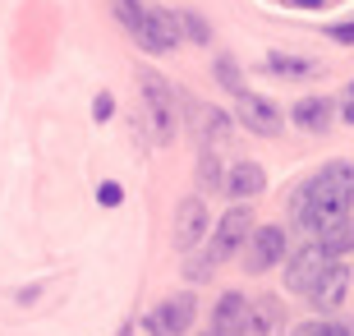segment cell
I'll return each mask as SVG.
<instances>
[{"label": "cell", "instance_id": "obj_1", "mask_svg": "<svg viewBox=\"0 0 354 336\" xmlns=\"http://www.w3.org/2000/svg\"><path fill=\"white\" fill-rule=\"evenodd\" d=\"M350 203H354V166L350 161H331L313 175V180H304L290 198L295 207V221H299L308 235L327 231L331 221L350 217Z\"/></svg>", "mask_w": 354, "mask_h": 336}, {"label": "cell", "instance_id": "obj_2", "mask_svg": "<svg viewBox=\"0 0 354 336\" xmlns=\"http://www.w3.org/2000/svg\"><path fill=\"white\" fill-rule=\"evenodd\" d=\"M253 231V207H230V212H225L221 221H216V235H212V245H207V254H203V258H194L189 263V276H212V272L221 267L225 258H230V254H235L239 245H244V235Z\"/></svg>", "mask_w": 354, "mask_h": 336}, {"label": "cell", "instance_id": "obj_3", "mask_svg": "<svg viewBox=\"0 0 354 336\" xmlns=\"http://www.w3.org/2000/svg\"><path fill=\"white\" fill-rule=\"evenodd\" d=\"M138 88H143V116H147V130L157 143H175V125H180V111H175V88L157 69H138Z\"/></svg>", "mask_w": 354, "mask_h": 336}, {"label": "cell", "instance_id": "obj_4", "mask_svg": "<svg viewBox=\"0 0 354 336\" xmlns=\"http://www.w3.org/2000/svg\"><path fill=\"white\" fill-rule=\"evenodd\" d=\"M235 116H239V125H244L249 134H263V139H276V134L286 130L281 106L267 102L263 92H249V88H235Z\"/></svg>", "mask_w": 354, "mask_h": 336}, {"label": "cell", "instance_id": "obj_5", "mask_svg": "<svg viewBox=\"0 0 354 336\" xmlns=\"http://www.w3.org/2000/svg\"><path fill=\"white\" fill-rule=\"evenodd\" d=\"M180 14H171V10H152L147 5L143 10V19H138V28H133V42L143 46V51H152V55H166V51H175L180 46Z\"/></svg>", "mask_w": 354, "mask_h": 336}, {"label": "cell", "instance_id": "obj_6", "mask_svg": "<svg viewBox=\"0 0 354 336\" xmlns=\"http://www.w3.org/2000/svg\"><path fill=\"white\" fill-rule=\"evenodd\" d=\"M194 318H198V299L189 290H180V295L161 299L157 309L143 318V327H147V336H184L194 327Z\"/></svg>", "mask_w": 354, "mask_h": 336}, {"label": "cell", "instance_id": "obj_7", "mask_svg": "<svg viewBox=\"0 0 354 336\" xmlns=\"http://www.w3.org/2000/svg\"><path fill=\"white\" fill-rule=\"evenodd\" d=\"M244 272H253V276H263V272H272L276 263L286 258V231L281 226H258V231L244 235Z\"/></svg>", "mask_w": 354, "mask_h": 336}, {"label": "cell", "instance_id": "obj_8", "mask_svg": "<svg viewBox=\"0 0 354 336\" xmlns=\"http://www.w3.org/2000/svg\"><path fill=\"white\" fill-rule=\"evenodd\" d=\"M345 290H350V267H345L341 258H331L327 267L313 276V285H308L304 295H308V304H313L317 313H331V309H341Z\"/></svg>", "mask_w": 354, "mask_h": 336}, {"label": "cell", "instance_id": "obj_9", "mask_svg": "<svg viewBox=\"0 0 354 336\" xmlns=\"http://www.w3.org/2000/svg\"><path fill=\"white\" fill-rule=\"evenodd\" d=\"M286 332V304L276 295H258L244 304V327L239 336H281Z\"/></svg>", "mask_w": 354, "mask_h": 336}, {"label": "cell", "instance_id": "obj_10", "mask_svg": "<svg viewBox=\"0 0 354 336\" xmlns=\"http://www.w3.org/2000/svg\"><path fill=\"white\" fill-rule=\"evenodd\" d=\"M203 235H207V203L194 194L175 207V249L180 254H194L203 245Z\"/></svg>", "mask_w": 354, "mask_h": 336}, {"label": "cell", "instance_id": "obj_11", "mask_svg": "<svg viewBox=\"0 0 354 336\" xmlns=\"http://www.w3.org/2000/svg\"><path fill=\"white\" fill-rule=\"evenodd\" d=\"M327 254H322V245H304L299 254H290V263H286V290H295V295H304L308 285H313V276L322 267H327Z\"/></svg>", "mask_w": 354, "mask_h": 336}, {"label": "cell", "instance_id": "obj_12", "mask_svg": "<svg viewBox=\"0 0 354 336\" xmlns=\"http://www.w3.org/2000/svg\"><path fill=\"white\" fill-rule=\"evenodd\" d=\"M221 189L235 203H249V198H258L267 189V170L258 166V161H239V166H230V175L221 180Z\"/></svg>", "mask_w": 354, "mask_h": 336}, {"label": "cell", "instance_id": "obj_13", "mask_svg": "<svg viewBox=\"0 0 354 336\" xmlns=\"http://www.w3.org/2000/svg\"><path fill=\"white\" fill-rule=\"evenodd\" d=\"M290 120H295L304 134H327L331 120H336V106H331V97H304V102H295Z\"/></svg>", "mask_w": 354, "mask_h": 336}, {"label": "cell", "instance_id": "obj_14", "mask_svg": "<svg viewBox=\"0 0 354 336\" xmlns=\"http://www.w3.org/2000/svg\"><path fill=\"white\" fill-rule=\"evenodd\" d=\"M194 130H198V139L207 143V148H216V143H225V139H230L235 120L225 116L221 106H194Z\"/></svg>", "mask_w": 354, "mask_h": 336}, {"label": "cell", "instance_id": "obj_15", "mask_svg": "<svg viewBox=\"0 0 354 336\" xmlns=\"http://www.w3.org/2000/svg\"><path fill=\"white\" fill-rule=\"evenodd\" d=\"M244 304H249V299L239 295V290L221 295V304L212 313V336H239V327H244Z\"/></svg>", "mask_w": 354, "mask_h": 336}, {"label": "cell", "instance_id": "obj_16", "mask_svg": "<svg viewBox=\"0 0 354 336\" xmlns=\"http://www.w3.org/2000/svg\"><path fill=\"white\" fill-rule=\"evenodd\" d=\"M317 245H322L327 258H345V254H354V217H341V221H331L327 231H317Z\"/></svg>", "mask_w": 354, "mask_h": 336}, {"label": "cell", "instance_id": "obj_17", "mask_svg": "<svg viewBox=\"0 0 354 336\" xmlns=\"http://www.w3.org/2000/svg\"><path fill=\"white\" fill-rule=\"evenodd\" d=\"M317 60H304V55H267V74L276 78H313L317 74Z\"/></svg>", "mask_w": 354, "mask_h": 336}, {"label": "cell", "instance_id": "obj_18", "mask_svg": "<svg viewBox=\"0 0 354 336\" xmlns=\"http://www.w3.org/2000/svg\"><path fill=\"white\" fill-rule=\"evenodd\" d=\"M221 180H225V175H221V161H216V152L207 148V152L198 157V189H203V194H207V189L216 194V189H221Z\"/></svg>", "mask_w": 354, "mask_h": 336}, {"label": "cell", "instance_id": "obj_19", "mask_svg": "<svg viewBox=\"0 0 354 336\" xmlns=\"http://www.w3.org/2000/svg\"><path fill=\"white\" fill-rule=\"evenodd\" d=\"M143 10H147V5H138V0H115V14H120V24L129 28V33L138 28V19H143Z\"/></svg>", "mask_w": 354, "mask_h": 336}, {"label": "cell", "instance_id": "obj_20", "mask_svg": "<svg viewBox=\"0 0 354 336\" xmlns=\"http://www.w3.org/2000/svg\"><path fill=\"white\" fill-rule=\"evenodd\" d=\"M290 336H336V323L331 318H313V323H299Z\"/></svg>", "mask_w": 354, "mask_h": 336}, {"label": "cell", "instance_id": "obj_21", "mask_svg": "<svg viewBox=\"0 0 354 336\" xmlns=\"http://www.w3.org/2000/svg\"><path fill=\"white\" fill-rule=\"evenodd\" d=\"M97 203H106V207H120V203H124V189H120L115 180L97 184Z\"/></svg>", "mask_w": 354, "mask_h": 336}, {"label": "cell", "instance_id": "obj_22", "mask_svg": "<svg viewBox=\"0 0 354 336\" xmlns=\"http://www.w3.org/2000/svg\"><path fill=\"white\" fill-rule=\"evenodd\" d=\"M331 42H341V46H354V24H331L327 28Z\"/></svg>", "mask_w": 354, "mask_h": 336}, {"label": "cell", "instance_id": "obj_23", "mask_svg": "<svg viewBox=\"0 0 354 336\" xmlns=\"http://www.w3.org/2000/svg\"><path fill=\"white\" fill-rule=\"evenodd\" d=\"M111 116H115V102H111V92H102L92 102V120H111Z\"/></svg>", "mask_w": 354, "mask_h": 336}, {"label": "cell", "instance_id": "obj_24", "mask_svg": "<svg viewBox=\"0 0 354 336\" xmlns=\"http://www.w3.org/2000/svg\"><path fill=\"white\" fill-rule=\"evenodd\" d=\"M216 74H221V83H225L230 92L239 88V74H235V65H230V60H216Z\"/></svg>", "mask_w": 354, "mask_h": 336}, {"label": "cell", "instance_id": "obj_25", "mask_svg": "<svg viewBox=\"0 0 354 336\" xmlns=\"http://www.w3.org/2000/svg\"><path fill=\"white\" fill-rule=\"evenodd\" d=\"M341 120H345V125H354V83H350V92H345V106H341Z\"/></svg>", "mask_w": 354, "mask_h": 336}, {"label": "cell", "instance_id": "obj_26", "mask_svg": "<svg viewBox=\"0 0 354 336\" xmlns=\"http://www.w3.org/2000/svg\"><path fill=\"white\" fill-rule=\"evenodd\" d=\"M295 10H322V5H331V0H290Z\"/></svg>", "mask_w": 354, "mask_h": 336}, {"label": "cell", "instance_id": "obj_27", "mask_svg": "<svg viewBox=\"0 0 354 336\" xmlns=\"http://www.w3.org/2000/svg\"><path fill=\"white\" fill-rule=\"evenodd\" d=\"M115 336H133V327H120V332H115Z\"/></svg>", "mask_w": 354, "mask_h": 336}, {"label": "cell", "instance_id": "obj_28", "mask_svg": "<svg viewBox=\"0 0 354 336\" xmlns=\"http://www.w3.org/2000/svg\"><path fill=\"white\" fill-rule=\"evenodd\" d=\"M203 336H212V332H203Z\"/></svg>", "mask_w": 354, "mask_h": 336}]
</instances>
